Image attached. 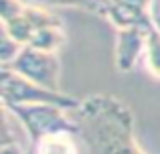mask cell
Masks as SVG:
<instances>
[{
    "label": "cell",
    "mask_w": 160,
    "mask_h": 154,
    "mask_svg": "<svg viewBox=\"0 0 160 154\" xmlns=\"http://www.w3.org/2000/svg\"><path fill=\"white\" fill-rule=\"evenodd\" d=\"M27 2L45 8H53V6L83 8V10L93 12V14H103V8H106V0H27Z\"/></svg>",
    "instance_id": "obj_10"
},
{
    "label": "cell",
    "mask_w": 160,
    "mask_h": 154,
    "mask_svg": "<svg viewBox=\"0 0 160 154\" xmlns=\"http://www.w3.org/2000/svg\"><path fill=\"white\" fill-rule=\"evenodd\" d=\"M144 63H146V69H148L154 77L160 79V31L154 28V27H148Z\"/></svg>",
    "instance_id": "obj_9"
},
{
    "label": "cell",
    "mask_w": 160,
    "mask_h": 154,
    "mask_svg": "<svg viewBox=\"0 0 160 154\" xmlns=\"http://www.w3.org/2000/svg\"><path fill=\"white\" fill-rule=\"evenodd\" d=\"M146 37L148 27H132L116 31V47H113V61L122 73H128L144 61Z\"/></svg>",
    "instance_id": "obj_6"
},
{
    "label": "cell",
    "mask_w": 160,
    "mask_h": 154,
    "mask_svg": "<svg viewBox=\"0 0 160 154\" xmlns=\"http://www.w3.org/2000/svg\"><path fill=\"white\" fill-rule=\"evenodd\" d=\"M61 45H65V31H63V27H47V28L37 31L27 47L57 53L61 49Z\"/></svg>",
    "instance_id": "obj_8"
},
{
    "label": "cell",
    "mask_w": 160,
    "mask_h": 154,
    "mask_svg": "<svg viewBox=\"0 0 160 154\" xmlns=\"http://www.w3.org/2000/svg\"><path fill=\"white\" fill-rule=\"evenodd\" d=\"M22 51V45L14 39L8 31H0V67H6L18 57V53Z\"/></svg>",
    "instance_id": "obj_11"
},
{
    "label": "cell",
    "mask_w": 160,
    "mask_h": 154,
    "mask_svg": "<svg viewBox=\"0 0 160 154\" xmlns=\"http://www.w3.org/2000/svg\"><path fill=\"white\" fill-rule=\"evenodd\" d=\"M27 4H22V0H2V22L18 16L24 10Z\"/></svg>",
    "instance_id": "obj_12"
},
{
    "label": "cell",
    "mask_w": 160,
    "mask_h": 154,
    "mask_svg": "<svg viewBox=\"0 0 160 154\" xmlns=\"http://www.w3.org/2000/svg\"><path fill=\"white\" fill-rule=\"evenodd\" d=\"M47 27H63V20L61 16L51 12L49 8L37 6V4H27L18 16L2 22V28L10 32L22 47H27L31 43V39L35 37L37 31Z\"/></svg>",
    "instance_id": "obj_5"
},
{
    "label": "cell",
    "mask_w": 160,
    "mask_h": 154,
    "mask_svg": "<svg viewBox=\"0 0 160 154\" xmlns=\"http://www.w3.org/2000/svg\"><path fill=\"white\" fill-rule=\"evenodd\" d=\"M35 154H79L75 134H53L35 144Z\"/></svg>",
    "instance_id": "obj_7"
},
{
    "label": "cell",
    "mask_w": 160,
    "mask_h": 154,
    "mask_svg": "<svg viewBox=\"0 0 160 154\" xmlns=\"http://www.w3.org/2000/svg\"><path fill=\"white\" fill-rule=\"evenodd\" d=\"M148 12H150V20H152V27L160 31V0H150Z\"/></svg>",
    "instance_id": "obj_13"
},
{
    "label": "cell",
    "mask_w": 160,
    "mask_h": 154,
    "mask_svg": "<svg viewBox=\"0 0 160 154\" xmlns=\"http://www.w3.org/2000/svg\"><path fill=\"white\" fill-rule=\"evenodd\" d=\"M12 118L22 126L32 144L53 134H75L79 136V126L75 118H69L65 107L53 103H31V106H4Z\"/></svg>",
    "instance_id": "obj_2"
},
{
    "label": "cell",
    "mask_w": 160,
    "mask_h": 154,
    "mask_svg": "<svg viewBox=\"0 0 160 154\" xmlns=\"http://www.w3.org/2000/svg\"><path fill=\"white\" fill-rule=\"evenodd\" d=\"M4 69H10V71L18 73L20 77L39 83L43 87L61 91V61H59L57 53L22 47L18 57Z\"/></svg>",
    "instance_id": "obj_4"
},
{
    "label": "cell",
    "mask_w": 160,
    "mask_h": 154,
    "mask_svg": "<svg viewBox=\"0 0 160 154\" xmlns=\"http://www.w3.org/2000/svg\"><path fill=\"white\" fill-rule=\"evenodd\" d=\"M0 95L4 106H31V103H53L73 112L81 106V99H75L63 91H55L20 77L10 69L0 67Z\"/></svg>",
    "instance_id": "obj_3"
},
{
    "label": "cell",
    "mask_w": 160,
    "mask_h": 154,
    "mask_svg": "<svg viewBox=\"0 0 160 154\" xmlns=\"http://www.w3.org/2000/svg\"><path fill=\"white\" fill-rule=\"evenodd\" d=\"M0 154H24V150L18 146V142H12V144H2Z\"/></svg>",
    "instance_id": "obj_14"
},
{
    "label": "cell",
    "mask_w": 160,
    "mask_h": 154,
    "mask_svg": "<svg viewBox=\"0 0 160 154\" xmlns=\"http://www.w3.org/2000/svg\"><path fill=\"white\" fill-rule=\"evenodd\" d=\"M89 154H144L134 136V116L118 97L98 93L73 110Z\"/></svg>",
    "instance_id": "obj_1"
}]
</instances>
